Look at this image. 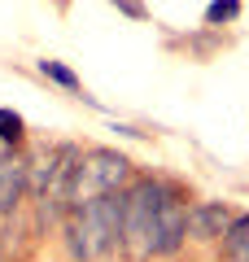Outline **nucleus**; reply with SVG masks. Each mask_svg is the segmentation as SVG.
Wrapping results in <instances>:
<instances>
[{
    "label": "nucleus",
    "instance_id": "obj_1",
    "mask_svg": "<svg viewBox=\"0 0 249 262\" xmlns=\"http://www.w3.org/2000/svg\"><path fill=\"white\" fill-rule=\"evenodd\" d=\"M66 236H70V253L79 262H110L122 249V192L70 206Z\"/></svg>",
    "mask_w": 249,
    "mask_h": 262
},
{
    "label": "nucleus",
    "instance_id": "obj_2",
    "mask_svg": "<svg viewBox=\"0 0 249 262\" xmlns=\"http://www.w3.org/2000/svg\"><path fill=\"white\" fill-rule=\"evenodd\" d=\"M166 192H171V184H162V179H136L122 192V249L140 262L153 258V219Z\"/></svg>",
    "mask_w": 249,
    "mask_h": 262
},
{
    "label": "nucleus",
    "instance_id": "obj_3",
    "mask_svg": "<svg viewBox=\"0 0 249 262\" xmlns=\"http://www.w3.org/2000/svg\"><path fill=\"white\" fill-rule=\"evenodd\" d=\"M127 170H131V162L122 158V153H110V149L79 153V162H74V179H70V206H83V201H96V196L122 192Z\"/></svg>",
    "mask_w": 249,
    "mask_h": 262
},
{
    "label": "nucleus",
    "instance_id": "obj_4",
    "mask_svg": "<svg viewBox=\"0 0 249 262\" xmlns=\"http://www.w3.org/2000/svg\"><path fill=\"white\" fill-rule=\"evenodd\" d=\"M188 241V201L171 188L157 206V219H153V258H171L179 253Z\"/></svg>",
    "mask_w": 249,
    "mask_h": 262
},
{
    "label": "nucleus",
    "instance_id": "obj_5",
    "mask_svg": "<svg viewBox=\"0 0 249 262\" xmlns=\"http://www.w3.org/2000/svg\"><path fill=\"white\" fill-rule=\"evenodd\" d=\"M27 196V162L18 153H0V214H13Z\"/></svg>",
    "mask_w": 249,
    "mask_h": 262
},
{
    "label": "nucleus",
    "instance_id": "obj_6",
    "mask_svg": "<svg viewBox=\"0 0 249 262\" xmlns=\"http://www.w3.org/2000/svg\"><path fill=\"white\" fill-rule=\"evenodd\" d=\"M232 214L227 206H219V201H201V206H188V236H197V241H219L223 232H227Z\"/></svg>",
    "mask_w": 249,
    "mask_h": 262
},
{
    "label": "nucleus",
    "instance_id": "obj_7",
    "mask_svg": "<svg viewBox=\"0 0 249 262\" xmlns=\"http://www.w3.org/2000/svg\"><path fill=\"white\" fill-rule=\"evenodd\" d=\"M219 241H223L227 262H249V214H232L227 232H223Z\"/></svg>",
    "mask_w": 249,
    "mask_h": 262
},
{
    "label": "nucleus",
    "instance_id": "obj_8",
    "mask_svg": "<svg viewBox=\"0 0 249 262\" xmlns=\"http://www.w3.org/2000/svg\"><path fill=\"white\" fill-rule=\"evenodd\" d=\"M39 75L53 79V83L66 88V92H79V75H74L70 66H61V61H39Z\"/></svg>",
    "mask_w": 249,
    "mask_h": 262
},
{
    "label": "nucleus",
    "instance_id": "obj_9",
    "mask_svg": "<svg viewBox=\"0 0 249 262\" xmlns=\"http://www.w3.org/2000/svg\"><path fill=\"white\" fill-rule=\"evenodd\" d=\"M232 18H240V0H214V5H205V22L210 27H223Z\"/></svg>",
    "mask_w": 249,
    "mask_h": 262
},
{
    "label": "nucleus",
    "instance_id": "obj_10",
    "mask_svg": "<svg viewBox=\"0 0 249 262\" xmlns=\"http://www.w3.org/2000/svg\"><path fill=\"white\" fill-rule=\"evenodd\" d=\"M18 140H22V118L13 110H0V144H9V149H13Z\"/></svg>",
    "mask_w": 249,
    "mask_h": 262
}]
</instances>
